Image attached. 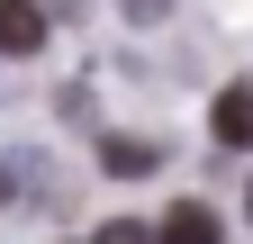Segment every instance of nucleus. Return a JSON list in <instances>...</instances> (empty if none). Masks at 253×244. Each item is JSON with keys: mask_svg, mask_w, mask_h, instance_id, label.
<instances>
[{"mask_svg": "<svg viewBox=\"0 0 253 244\" xmlns=\"http://www.w3.org/2000/svg\"><path fill=\"white\" fill-rule=\"evenodd\" d=\"M45 45V9L37 0H0V54H37Z\"/></svg>", "mask_w": 253, "mask_h": 244, "instance_id": "obj_1", "label": "nucleus"}, {"mask_svg": "<svg viewBox=\"0 0 253 244\" xmlns=\"http://www.w3.org/2000/svg\"><path fill=\"white\" fill-rule=\"evenodd\" d=\"M208 127H217V145H253V81H226V90H217V118H208Z\"/></svg>", "mask_w": 253, "mask_h": 244, "instance_id": "obj_2", "label": "nucleus"}, {"mask_svg": "<svg viewBox=\"0 0 253 244\" xmlns=\"http://www.w3.org/2000/svg\"><path fill=\"white\" fill-rule=\"evenodd\" d=\"M226 226H217V208H199V199H181L163 226H154V244H217Z\"/></svg>", "mask_w": 253, "mask_h": 244, "instance_id": "obj_3", "label": "nucleus"}, {"mask_svg": "<svg viewBox=\"0 0 253 244\" xmlns=\"http://www.w3.org/2000/svg\"><path fill=\"white\" fill-rule=\"evenodd\" d=\"M100 163H109V172H154V145H136V136H109V145H100Z\"/></svg>", "mask_w": 253, "mask_h": 244, "instance_id": "obj_4", "label": "nucleus"}, {"mask_svg": "<svg viewBox=\"0 0 253 244\" xmlns=\"http://www.w3.org/2000/svg\"><path fill=\"white\" fill-rule=\"evenodd\" d=\"M27 181H37V163H27V154H0V199H18Z\"/></svg>", "mask_w": 253, "mask_h": 244, "instance_id": "obj_5", "label": "nucleus"}, {"mask_svg": "<svg viewBox=\"0 0 253 244\" xmlns=\"http://www.w3.org/2000/svg\"><path fill=\"white\" fill-rule=\"evenodd\" d=\"M100 244H154V226H136V217H118V226H100Z\"/></svg>", "mask_w": 253, "mask_h": 244, "instance_id": "obj_6", "label": "nucleus"}, {"mask_svg": "<svg viewBox=\"0 0 253 244\" xmlns=\"http://www.w3.org/2000/svg\"><path fill=\"white\" fill-rule=\"evenodd\" d=\"M118 9H126V18H136V27H154V18H163V9H172V0H118Z\"/></svg>", "mask_w": 253, "mask_h": 244, "instance_id": "obj_7", "label": "nucleus"}]
</instances>
